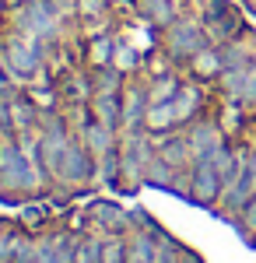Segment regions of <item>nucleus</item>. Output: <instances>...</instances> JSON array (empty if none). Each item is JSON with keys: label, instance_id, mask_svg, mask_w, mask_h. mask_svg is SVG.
I'll return each instance as SVG.
<instances>
[{"label": "nucleus", "instance_id": "nucleus-14", "mask_svg": "<svg viewBox=\"0 0 256 263\" xmlns=\"http://www.w3.org/2000/svg\"><path fill=\"white\" fill-rule=\"evenodd\" d=\"M242 99L256 105V60L249 63V74H246V91H242Z\"/></svg>", "mask_w": 256, "mask_h": 263}, {"label": "nucleus", "instance_id": "nucleus-6", "mask_svg": "<svg viewBox=\"0 0 256 263\" xmlns=\"http://www.w3.org/2000/svg\"><path fill=\"white\" fill-rule=\"evenodd\" d=\"M57 168L67 176V179H84V176H88V162H84V155H81L74 144H67V147L60 151Z\"/></svg>", "mask_w": 256, "mask_h": 263}, {"label": "nucleus", "instance_id": "nucleus-12", "mask_svg": "<svg viewBox=\"0 0 256 263\" xmlns=\"http://www.w3.org/2000/svg\"><path fill=\"white\" fill-rule=\"evenodd\" d=\"M95 109H99V120L105 123V126L116 123V99H99V102H95Z\"/></svg>", "mask_w": 256, "mask_h": 263}, {"label": "nucleus", "instance_id": "nucleus-11", "mask_svg": "<svg viewBox=\"0 0 256 263\" xmlns=\"http://www.w3.org/2000/svg\"><path fill=\"white\" fill-rule=\"evenodd\" d=\"M130 263H155V246L148 239H137L134 249H130Z\"/></svg>", "mask_w": 256, "mask_h": 263}, {"label": "nucleus", "instance_id": "nucleus-5", "mask_svg": "<svg viewBox=\"0 0 256 263\" xmlns=\"http://www.w3.org/2000/svg\"><path fill=\"white\" fill-rule=\"evenodd\" d=\"M221 134H217V126H211V123H204V126H197L193 134H190V151H193V158H211L217 147H221Z\"/></svg>", "mask_w": 256, "mask_h": 263}, {"label": "nucleus", "instance_id": "nucleus-2", "mask_svg": "<svg viewBox=\"0 0 256 263\" xmlns=\"http://www.w3.org/2000/svg\"><path fill=\"white\" fill-rule=\"evenodd\" d=\"M200 49H207V39L197 25H176L172 28V53L179 57H197Z\"/></svg>", "mask_w": 256, "mask_h": 263}, {"label": "nucleus", "instance_id": "nucleus-10", "mask_svg": "<svg viewBox=\"0 0 256 263\" xmlns=\"http://www.w3.org/2000/svg\"><path fill=\"white\" fill-rule=\"evenodd\" d=\"M95 218H99L102 224H109V228H119V224H123V211L113 207V203H99V207H95Z\"/></svg>", "mask_w": 256, "mask_h": 263}, {"label": "nucleus", "instance_id": "nucleus-16", "mask_svg": "<svg viewBox=\"0 0 256 263\" xmlns=\"http://www.w3.org/2000/svg\"><path fill=\"white\" fill-rule=\"evenodd\" d=\"M242 224H246L249 232H256V197L246 203V207H242Z\"/></svg>", "mask_w": 256, "mask_h": 263}, {"label": "nucleus", "instance_id": "nucleus-7", "mask_svg": "<svg viewBox=\"0 0 256 263\" xmlns=\"http://www.w3.org/2000/svg\"><path fill=\"white\" fill-rule=\"evenodd\" d=\"M7 63H11L18 74H32L39 60H35V49H32L28 42H11V46H7Z\"/></svg>", "mask_w": 256, "mask_h": 263}, {"label": "nucleus", "instance_id": "nucleus-15", "mask_svg": "<svg viewBox=\"0 0 256 263\" xmlns=\"http://www.w3.org/2000/svg\"><path fill=\"white\" fill-rule=\"evenodd\" d=\"M140 105H144V95H130V102H126V123H137L140 120Z\"/></svg>", "mask_w": 256, "mask_h": 263}, {"label": "nucleus", "instance_id": "nucleus-1", "mask_svg": "<svg viewBox=\"0 0 256 263\" xmlns=\"http://www.w3.org/2000/svg\"><path fill=\"white\" fill-rule=\"evenodd\" d=\"M190 193H193V200H200V203H214L217 197L225 193V179H221V172L214 168V162H207V158L197 162L193 179H190Z\"/></svg>", "mask_w": 256, "mask_h": 263}, {"label": "nucleus", "instance_id": "nucleus-18", "mask_svg": "<svg viewBox=\"0 0 256 263\" xmlns=\"http://www.w3.org/2000/svg\"><path fill=\"white\" fill-rule=\"evenodd\" d=\"M109 53H113L109 42H95V60H109Z\"/></svg>", "mask_w": 256, "mask_h": 263}, {"label": "nucleus", "instance_id": "nucleus-9", "mask_svg": "<svg viewBox=\"0 0 256 263\" xmlns=\"http://www.w3.org/2000/svg\"><path fill=\"white\" fill-rule=\"evenodd\" d=\"M21 25H25L28 32L42 35V32H49V28H53V18L46 14V7H42V4H28V7L21 11Z\"/></svg>", "mask_w": 256, "mask_h": 263}, {"label": "nucleus", "instance_id": "nucleus-4", "mask_svg": "<svg viewBox=\"0 0 256 263\" xmlns=\"http://www.w3.org/2000/svg\"><path fill=\"white\" fill-rule=\"evenodd\" d=\"M0 176L11 182V186H28V182H32L28 165H25L18 147H4V151H0Z\"/></svg>", "mask_w": 256, "mask_h": 263}, {"label": "nucleus", "instance_id": "nucleus-20", "mask_svg": "<svg viewBox=\"0 0 256 263\" xmlns=\"http://www.w3.org/2000/svg\"><path fill=\"white\" fill-rule=\"evenodd\" d=\"M0 256H4V239H0Z\"/></svg>", "mask_w": 256, "mask_h": 263}, {"label": "nucleus", "instance_id": "nucleus-3", "mask_svg": "<svg viewBox=\"0 0 256 263\" xmlns=\"http://www.w3.org/2000/svg\"><path fill=\"white\" fill-rule=\"evenodd\" d=\"M207 21H211V28H214L221 39H232L239 28H242L239 14L232 11V4H225V0H214V4H211V11H207Z\"/></svg>", "mask_w": 256, "mask_h": 263}, {"label": "nucleus", "instance_id": "nucleus-19", "mask_svg": "<svg viewBox=\"0 0 256 263\" xmlns=\"http://www.w3.org/2000/svg\"><path fill=\"white\" fill-rule=\"evenodd\" d=\"M137 60V57H134V53H130V49H123V53H119V63H123V67H130V63Z\"/></svg>", "mask_w": 256, "mask_h": 263}, {"label": "nucleus", "instance_id": "nucleus-8", "mask_svg": "<svg viewBox=\"0 0 256 263\" xmlns=\"http://www.w3.org/2000/svg\"><path fill=\"white\" fill-rule=\"evenodd\" d=\"M169 102H172V112H176V123H179V120H186V116H193V112H197L200 91H197V88H179Z\"/></svg>", "mask_w": 256, "mask_h": 263}, {"label": "nucleus", "instance_id": "nucleus-17", "mask_svg": "<svg viewBox=\"0 0 256 263\" xmlns=\"http://www.w3.org/2000/svg\"><path fill=\"white\" fill-rule=\"evenodd\" d=\"M102 263H123V260H119V246H109V249H102Z\"/></svg>", "mask_w": 256, "mask_h": 263}, {"label": "nucleus", "instance_id": "nucleus-13", "mask_svg": "<svg viewBox=\"0 0 256 263\" xmlns=\"http://www.w3.org/2000/svg\"><path fill=\"white\" fill-rule=\"evenodd\" d=\"M78 263H102V249H99V242H88L84 249L78 253Z\"/></svg>", "mask_w": 256, "mask_h": 263}]
</instances>
